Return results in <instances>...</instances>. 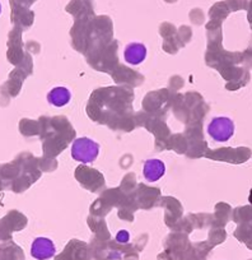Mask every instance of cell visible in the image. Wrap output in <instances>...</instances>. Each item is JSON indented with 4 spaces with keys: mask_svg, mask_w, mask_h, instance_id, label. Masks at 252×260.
I'll return each mask as SVG.
<instances>
[{
    "mask_svg": "<svg viewBox=\"0 0 252 260\" xmlns=\"http://www.w3.org/2000/svg\"><path fill=\"white\" fill-rule=\"evenodd\" d=\"M99 154V144L91 138H77L71 144V157L82 164H91L96 161Z\"/></svg>",
    "mask_w": 252,
    "mask_h": 260,
    "instance_id": "1",
    "label": "cell"
},
{
    "mask_svg": "<svg viewBox=\"0 0 252 260\" xmlns=\"http://www.w3.org/2000/svg\"><path fill=\"white\" fill-rule=\"evenodd\" d=\"M206 132L215 142H228L234 134V122L227 116L213 117Z\"/></svg>",
    "mask_w": 252,
    "mask_h": 260,
    "instance_id": "2",
    "label": "cell"
},
{
    "mask_svg": "<svg viewBox=\"0 0 252 260\" xmlns=\"http://www.w3.org/2000/svg\"><path fill=\"white\" fill-rule=\"evenodd\" d=\"M56 252L55 244L47 237H37L31 245V255L37 260H49Z\"/></svg>",
    "mask_w": 252,
    "mask_h": 260,
    "instance_id": "3",
    "label": "cell"
},
{
    "mask_svg": "<svg viewBox=\"0 0 252 260\" xmlns=\"http://www.w3.org/2000/svg\"><path fill=\"white\" fill-rule=\"evenodd\" d=\"M147 54L148 50L146 45L141 42H131L125 47L124 59L130 65H139L147 59Z\"/></svg>",
    "mask_w": 252,
    "mask_h": 260,
    "instance_id": "4",
    "label": "cell"
},
{
    "mask_svg": "<svg viewBox=\"0 0 252 260\" xmlns=\"http://www.w3.org/2000/svg\"><path fill=\"white\" fill-rule=\"evenodd\" d=\"M166 174V166L161 159L152 158L144 162L143 176L147 181L156 182L161 180Z\"/></svg>",
    "mask_w": 252,
    "mask_h": 260,
    "instance_id": "5",
    "label": "cell"
},
{
    "mask_svg": "<svg viewBox=\"0 0 252 260\" xmlns=\"http://www.w3.org/2000/svg\"><path fill=\"white\" fill-rule=\"evenodd\" d=\"M71 93L66 87H55L47 94V102L51 106L55 107H64L70 102Z\"/></svg>",
    "mask_w": 252,
    "mask_h": 260,
    "instance_id": "6",
    "label": "cell"
},
{
    "mask_svg": "<svg viewBox=\"0 0 252 260\" xmlns=\"http://www.w3.org/2000/svg\"><path fill=\"white\" fill-rule=\"evenodd\" d=\"M129 232L128 231H125V230H122V231H120L119 234H117L116 236V240L119 242H126L129 241Z\"/></svg>",
    "mask_w": 252,
    "mask_h": 260,
    "instance_id": "7",
    "label": "cell"
},
{
    "mask_svg": "<svg viewBox=\"0 0 252 260\" xmlns=\"http://www.w3.org/2000/svg\"><path fill=\"white\" fill-rule=\"evenodd\" d=\"M0 14H2V4H0Z\"/></svg>",
    "mask_w": 252,
    "mask_h": 260,
    "instance_id": "8",
    "label": "cell"
}]
</instances>
